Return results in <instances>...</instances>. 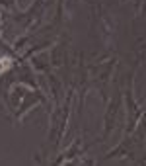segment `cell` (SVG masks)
<instances>
[{"label":"cell","instance_id":"1","mask_svg":"<svg viewBox=\"0 0 146 166\" xmlns=\"http://www.w3.org/2000/svg\"><path fill=\"white\" fill-rule=\"evenodd\" d=\"M4 67H10V61H8V59H0V70H4Z\"/></svg>","mask_w":146,"mask_h":166}]
</instances>
